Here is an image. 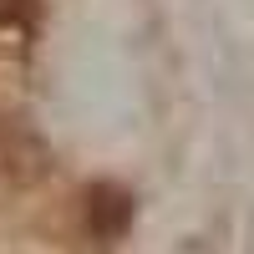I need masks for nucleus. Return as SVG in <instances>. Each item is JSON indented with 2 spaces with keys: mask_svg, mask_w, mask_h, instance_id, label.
Wrapping results in <instances>:
<instances>
[{
  "mask_svg": "<svg viewBox=\"0 0 254 254\" xmlns=\"http://www.w3.org/2000/svg\"><path fill=\"white\" fill-rule=\"evenodd\" d=\"M87 224L97 229L102 239H112L117 229L127 224V193H117V188H92V193H87Z\"/></svg>",
  "mask_w": 254,
  "mask_h": 254,
  "instance_id": "obj_1",
  "label": "nucleus"
},
{
  "mask_svg": "<svg viewBox=\"0 0 254 254\" xmlns=\"http://www.w3.org/2000/svg\"><path fill=\"white\" fill-rule=\"evenodd\" d=\"M31 0H0V26H15V20H26Z\"/></svg>",
  "mask_w": 254,
  "mask_h": 254,
  "instance_id": "obj_2",
  "label": "nucleus"
}]
</instances>
